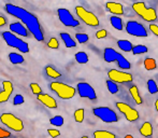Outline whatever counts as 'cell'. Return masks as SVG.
Listing matches in <instances>:
<instances>
[{
    "label": "cell",
    "mask_w": 158,
    "mask_h": 138,
    "mask_svg": "<svg viewBox=\"0 0 158 138\" xmlns=\"http://www.w3.org/2000/svg\"><path fill=\"white\" fill-rule=\"evenodd\" d=\"M4 9H6V13H9L12 16L19 19L28 28L30 34L35 37V39L37 41L40 42L43 41L44 40L43 30H42L41 24H40L39 19L35 17V15H33L31 12L27 11L26 9L19 6H15V4L12 3H6Z\"/></svg>",
    "instance_id": "obj_1"
},
{
    "label": "cell",
    "mask_w": 158,
    "mask_h": 138,
    "mask_svg": "<svg viewBox=\"0 0 158 138\" xmlns=\"http://www.w3.org/2000/svg\"><path fill=\"white\" fill-rule=\"evenodd\" d=\"M2 38L6 41V43L11 48H14L19 50L22 53H28L29 52V45L27 42L22 40L12 32H2Z\"/></svg>",
    "instance_id": "obj_2"
},
{
    "label": "cell",
    "mask_w": 158,
    "mask_h": 138,
    "mask_svg": "<svg viewBox=\"0 0 158 138\" xmlns=\"http://www.w3.org/2000/svg\"><path fill=\"white\" fill-rule=\"evenodd\" d=\"M50 88L61 99H71L75 95V88L63 82H52L50 84Z\"/></svg>",
    "instance_id": "obj_3"
},
{
    "label": "cell",
    "mask_w": 158,
    "mask_h": 138,
    "mask_svg": "<svg viewBox=\"0 0 158 138\" xmlns=\"http://www.w3.org/2000/svg\"><path fill=\"white\" fill-rule=\"evenodd\" d=\"M132 9L140 17L144 19L146 22H154L157 19V13L155 11V9L153 8H148L145 6V3L142 1L135 2L132 4Z\"/></svg>",
    "instance_id": "obj_4"
},
{
    "label": "cell",
    "mask_w": 158,
    "mask_h": 138,
    "mask_svg": "<svg viewBox=\"0 0 158 138\" xmlns=\"http://www.w3.org/2000/svg\"><path fill=\"white\" fill-rule=\"evenodd\" d=\"M0 121L3 125L13 130L14 132H21L24 130V123L19 118L15 117L14 114L9 112H4L0 115Z\"/></svg>",
    "instance_id": "obj_5"
},
{
    "label": "cell",
    "mask_w": 158,
    "mask_h": 138,
    "mask_svg": "<svg viewBox=\"0 0 158 138\" xmlns=\"http://www.w3.org/2000/svg\"><path fill=\"white\" fill-rule=\"evenodd\" d=\"M93 112L104 123H115L118 121V115L109 107H97L93 109Z\"/></svg>",
    "instance_id": "obj_6"
},
{
    "label": "cell",
    "mask_w": 158,
    "mask_h": 138,
    "mask_svg": "<svg viewBox=\"0 0 158 138\" xmlns=\"http://www.w3.org/2000/svg\"><path fill=\"white\" fill-rule=\"evenodd\" d=\"M75 13L86 24V25L90 26V27H97L99 26V19L96 16L93 12L87 11L84 6H75Z\"/></svg>",
    "instance_id": "obj_7"
},
{
    "label": "cell",
    "mask_w": 158,
    "mask_h": 138,
    "mask_svg": "<svg viewBox=\"0 0 158 138\" xmlns=\"http://www.w3.org/2000/svg\"><path fill=\"white\" fill-rule=\"evenodd\" d=\"M57 14H58V19L61 22V24H64L67 27H77V26H80V22L77 19H74L70 11L67 10V9H58Z\"/></svg>",
    "instance_id": "obj_8"
},
{
    "label": "cell",
    "mask_w": 158,
    "mask_h": 138,
    "mask_svg": "<svg viewBox=\"0 0 158 138\" xmlns=\"http://www.w3.org/2000/svg\"><path fill=\"white\" fill-rule=\"evenodd\" d=\"M125 29L129 35L135 36V37H142V38L148 37V30L139 22H135V21L127 22Z\"/></svg>",
    "instance_id": "obj_9"
},
{
    "label": "cell",
    "mask_w": 158,
    "mask_h": 138,
    "mask_svg": "<svg viewBox=\"0 0 158 138\" xmlns=\"http://www.w3.org/2000/svg\"><path fill=\"white\" fill-rule=\"evenodd\" d=\"M116 108L119 110V112H122L124 115H125L127 121L135 122L139 120V112H138L135 108L129 106V105H127L125 103H122V101H117Z\"/></svg>",
    "instance_id": "obj_10"
},
{
    "label": "cell",
    "mask_w": 158,
    "mask_h": 138,
    "mask_svg": "<svg viewBox=\"0 0 158 138\" xmlns=\"http://www.w3.org/2000/svg\"><path fill=\"white\" fill-rule=\"evenodd\" d=\"M77 91L79 95L83 98H88L90 101L97 99V94L92 85L87 82H80L77 85Z\"/></svg>",
    "instance_id": "obj_11"
},
{
    "label": "cell",
    "mask_w": 158,
    "mask_h": 138,
    "mask_svg": "<svg viewBox=\"0 0 158 138\" xmlns=\"http://www.w3.org/2000/svg\"><path fill=\"white\" fill-rule=\"evenodd\" d=\"M108 77L116 83H129V82H132L133 80L132 75L128 72H124V71L116 70V69H111L108 72Z\"/></svg>",
    "instance_id": "obj_12"
},
{
    "label": "cell",
    "mask_w": 158,
    "mask_h": 138,
    "mask_svg": "<svg viewBox=\"0 0 158 138\" xmlns=\"http://www.w3.org/2000/svg\"><path fill=\"white\" fill-rule=\"evenodd\" d=\"M13 93V84L11 81H2V91L0 92V103H6L9 101Z\"/></svg>",
    "instance_id": "obj_13"
},
{
    "label": "cell",
    "mask_w": 158,
    "mask_h": 138,
    "mask_svg": "<svg viewBox=\"0 0 158 138\" xmlns=\"http://www.w3.org/2000/svg\"><path fill=\"white\" fill-rule=\"evenodd\" d=\"M10 32H12L13 34L22 36V37H28L29 36V30L26 26H24L23 23L21 22H14V23L10 24Z\"/></svg>",
    "instance_id": "obj_14"
},
{
    "label": "cell",
    "mask_w": 158,
    "mask_h": 138,
    "mask_svg": "<svg viewBox=\"0 0 158 138\" xmlns=\"http://www.w3.org/2000/svg\"><path fill=\"white\" fill-rule=\"evenodd\" d=\"M37 99L40 101V103H42L44 106L48 107V108H50V109L57 108L56 99H55L54 97L50 96L48 94H42V93H40V94L37 95Z\"/></svg>",
    "instance_id": "obj_15"
},
{
    "label": "cell",
    "mask_w": 158,
    "mask_h": 138,
    "mask_svg": "<svg viewBox=\"0 0 158 138\" xmlns=\"http://www.w3.org/2000/svg\"><path fill=\"white\" fill-rule=\"evenodd\" d=\"M106 8L108 9V11L110 13H112L113 15H123L124 14V8L121 3L118 2H112L109 1L106 3Z\"/></svg>",
    "instance_id": "obj_16"
},
{
    "label": "cell",
    "mask_w": 158,
    "mask_h": 138,
    "mask_svg": "<svg viewBox=\"0 0 158 138\" xmlns=\"http://www.w3.org/2000/svg\"><path fill=\"white\" fill-rule=\"evenodd\" d=\"M119 53L117 51H115L114 49L112 48H106L103 52V57L104 61L106 63H113V62H116L117 56H118Z\"/></svg>",
    "instance_id": "obj_17"
},
{
    "label": "cell",
    "mask_w": 158,
    "mask_h": 138,
    "mask_svg": "<svg viewBox=\"0 0 158 138\" xmlns=\"http://www.w3.org/2000/svg\"><path fill=\"white\" fill-rule=\"evenodd\" d=\"M60 38L64 41L66 48L71 49V48H75V46H77V43H75L74 39H73L68 32H60Z\"/></svg>",
    "instance_id": "obj_18"
},
{
    "label": "cell",
    "mask_w": 158,
    "mask_h": 138,
    "mask_svg": "<svg viewBox=\"0 0 158 138\" xmlns=\"http://www.w3.org/2000/svg\"><path fill=\"white\" fill-rule=\"evenodd\" d=\"M140 134L144 137H151L153 135V125L150 122H144L140 127Z\"/></svg>",
    "instance_id": "obj_19"
},
{
    "label": "cell",
    "mask_w": 158,
    "mask_h": 138,
    "mask_svg": "<svg viewBox=\"0 0 158 138\" xmlns=\"http://www.w3.org/2000/svg\"><path fill=\"white\" fill-rule=\"evenodd\" d=\"M129 93H130L131 97L133 98L135 103L137 105H141L143 103L142 101V97L140 96V93H139V90H138V86L137 85H132L129 88Z\"/></svg>",
    "instance_id": "obj_20"
},
{
    "label": "cell",
    "mask_w": 158,
    "mask_h": 138,
    "mask_svg": "<svg viewBox=\"0 0 158 138\" xmlns=\"http://www.w3.org/2000/svg\"><path fill=\"white\" fill-rule=\"evenodd\" d=\"M117 45L118 48L121 49L123 52H131L132 51V43H131L129 40H126V39H121L117 41Z\"/></svg>",
    "instance_id": "obj_21"
},
{
    "label": "cell",
    "mask_w": 158,
    "mask_h": 138,
    "mask_svg": "<svg viewBox=\"0 0 158 138\" xmlns=\"http://www.w3.org/2000/svg\"><path fill=\"white\" fill-rule=\"evenodd\" d=\"M110 23L116 30H123V19L117 15H112L110 17Z\"/></svg>",
    "instance_id": "obj_22"
},
{
    "label": "cell",
    "mask_w": 158,
    "mask_h": 138,
    "mask_svg": "<svg viewBox=\"0 0 158 138\" xmlns=\"http://www.w3.org/2000/svg\"><path fill=\"white\" fill-rule=\"evenodd\" d=\"M9 61H10L13 65H19V64H23L24 62H25V59H24V57L22 56L21 54L12 52L9 54Z\"/></svg>",
    "instance_id": "obj_23"
},
{
    "label": "cell",
    "mask_w": 158,
    "mask_h": 138,
    "mask_svg": "<svg viewBox=\"0 0 158 138\" xmlns=\"http://www.w3.org/2000/svg\"><path fill=\"white\" fill-rule=\"evenodd\" d=\"M116 63H117V66H118L121 69H130L131 68V64L129 63V61H127L126 57L123 56L121 53H119L118 56H117Z\"/></svg>",
    "instance_id": "obj_24"
},
{
    "label": "cell",
    "mask_w": 158,
    "mask_h": 138,
    "mask_svg": "<svg viewBox=\"0 0 158 138\" xmlns=\"http://www.w3.org/2000/svg\"><path fill=\"white\" fill-rule=\"evenodd\" d=\"M45 72L46 75H48L50 78H53V79H57V78H60L61 77V73L59 71H57L53 66H46L45 67Z\"/></svg>",
    "instance_id": "obj_25"
},
{
    "label": "cell",
    "mask_w": 158,
    "mask_h": 138,
    "mask_svg": "<svg viewBox=\"0 0 158 138\" xmlns=\"http://www.w3.org/2000/svg\"><path fill=\"white\" fill-rule=\"evenodd\" d=\"M144 67H145L146 70H154V69H156L157 67V63L156 61H155L154 58H152V57H146L145 59H144Z\"/></svg>",
    "instance_id": "obj_26"
},
{
    "label": "cell",
    "mask_w": 158,
    "mask_h": 138,
    "mask_svg": "<svg viewBox=\"0 0 158 138\" xmlns=\"http://www.w3.org/2000/svg\"><path fill=\"white\" fill-rule=\"evenodd\" d=\"M106 88H108V91L111 93V94H116L118 93V86H117V83L113 80L109 79L108 81L106 82Z\"/></svg>",
    "instance_id": "obj_27"
},
{
    "label": "cell",
    "mask_w": 158,
    "mask_h": 138,
    "mask_svg": "<svg viewBox=\"0 0 158 138\" xmlns=\"http://www.w3.org/2000/svg\"><path fill=\"white\" fill-rule=\"evenodd\" d=\"M132 54L133 55H140V54H145L148 52V46L143 45V44H139V45H135L132 48Z\"/></svg>",
    "instance_id": "obj_28"
},
{
    "label": "cell",
    "mask_w": 158,
    "mask_h": 138,
    "mask_svg": "<svg viewBox=\"0 0 158 138\" xmlns=\"http://www.w3.org/2000/svg\"><path fill=\"white\" fill-rule=\"evenodd\" d=\"M93 135L95 138H115V135L113 133L106 132V131H96Z\"/></svg>",
    "instance_id": "obj_29"
},
{
    "label": "cell",
    "mask_w": 158,
    "mask_h": 138,
    "mask_svg": "<svg viewBox=\"0 0 158 138\" xmlns=\"http://www.w3.org/2000/svg\"><path fill=\"white\" fill-rule=\"evenodd\" d=\"M75 61L77 62L79 64H86L88 63V55L86 54L85 52H77L75 54Z\"/></svg>",
    "instance_id": "obj_30"
},
{
    "label": "cell",
    "mask_w": 158,
    "mask_h": 138,
    "mask_svg": "<svg viewBox=\"0 0 158 138\" xmlns=\"http://www.w3.org/2000/svg\"><path fill=\"white\" fill-rule=\"evenodd\" d=\"M50 123L52 124L53 126H57V127H60V126L64 125V119L61 115H55L52 119L50 120Z\"/></svg>",
    "instance_id": "obj_31"
},
{
    "label": "cell",
    "mask_w": 158,
    "mask_h": 138,
    "mask_svg": "<svg viewBox=\"0 0 158 138\" xmlns=\"http://www.w3.org/2000/svg\"><path fill=\"white\" fill-rule=\"evenodd\" d=\"M84 117H85V110L83 108L77 109L74 111V120L77 123H82L84 121Z\"/></svg>",
    "instance_id": "obj_32"
},
{
    "label": "cell",
    "mask_w": 158,
    "mask_h": 138,
    "mask_svg": "<svg viewBox=\"0 0 158 138\" xmlns=\"http://www.w3.org/2000/svg\"><path fill=\"white\" fill-rule=\"evenodd\" d=\"M146 85H148V93H150V94H156V93H158L157 83L153 79L148 80V83H146Z\"/></svg>",
    "instance_id": "obj_33"
},
{
    "label": "cell",
    "mask_w": 158,
    "mask_h": 138,
    "mask_svg": "<svg viewBox=\"0 0 158 138\" xmlns=\"http://www.w3.org/2000/svg\"><path fill=\"white\" fill-rule=\"evenodd\" d=\"M75 39L77 40L79 43H86V42L89 40V37L86 34H82V32H79V34L75 35Z\"/></svg>",
    "instance_id": "obj_34"
},
{
    "label": "cell",
    "mask_w": 158,
    "mask_h": 138,
    "mask_svg": "<svg viewBox=\"0 0 158 138\" xmlns=\"http://www.w3.org/2000/svg\"><path fill=\"white\" fill-rule=\"evenodd\" d=\"M48 46L50 49H53V50H56V49L59 48V42L56 38H51L50 41L48 42Z\"/></svg>",
    "instance_id": "obj_35"
},
{
    "label": "cell",
    "mask_w": 158,
    "mask_h": 138,
    "mask_svg": "<svg viewBox=\"0 0 158 138\" xmlns=\"http://www.w3.org/2000/svg\"><path fill=\"white\" fill-rule=\"evenodd\" d=\"M29 86H30V88H31L33 94L38 95V94H40V93H42L41 86H40L38 83H35V82H32V83H30Z\"/></svg>",
    "instance_id": "obj_36"
},
{
    "label": "cell",
    "mask_w": 158,
    "mask_h": 138,
    "mask_svg": "<svg viewBox=\"0 0 158 138\" xmlns=\"http://www.w3.org/2000/svg\"><path fill=\"white\" fill-rule=\"evenodd\" d=\"M24 101H25V99H24L23 95L17 94V95H15L14 99H13V105H14V106H19V105L24 104Z\"/></svg>",
    "instance_id": "obj_37"
},
{
    "label": "cell",
    "mask_w": 158,
    "mask_h": 138,
    "mask_svg": "<svg viewBox=\"0 0 158 138\" xmlns=\"http://www.w3.org/2000/svg\"><path fill=\"white\" fill-rule=\"evenodd\" d=\"M106 36H108V32H106V29H100L96 32V38H97V39H103Z\"/></svg>",
    "instance_id": "obj_38"
},
{
    "label": "cell",
    "mask_w": 158,
    "mask_h": 138,
    "mask_svg": "<svg viewBox=\"0 0 158 138\" xmlns=\"http://www.w3.org/2000/svg\"><path fill=\"white\" fill-rule=\"evenodd\" d=\"M48 133L51 137H58L59 135H60V132H59L58 130H54V128H50V130H48Z\"/></svg>",
    "instance_id": "obj_39"
},
{
    "label": "cell",
    "mask_w": 158,
    "mask_h": 138,
    "mask_svg": "<svg viewBox=\"0 0 158 138\" xmlns=\"http://www.w3.org/2000/svg\"><path fill=\"white\" fill-rule=\"evenodd\" d=\"M11 136V133L6 130H3L2 127H0V138H3V137H10Z\"/></svg>",
    "instance_id": "obj_40"
},
{
    "label": "cell",
    "mask_w": 158,
    "mask_h": 138,
    "mask_svg": "<svg viewBox=\"0 0 158 138\" xmlns=\"http://www.w3.org/2000/svg\"><path fill=\"white\" fill-rule=\"evenodd\" d=\"M150 30L155 36H157V37H158V26L157 25H155V24H151V25H150Z\"/></svg>",
    "instance_id": "obj_41"
},
{
    "label": "cell",
    "mask_w": 158,
    "mask_h": 138,
    "mask_svg": "<svg viewBox=\"0 0 158 138\" xmlns=\"http://www.w3.org/2000/svg\"><path fill=\"white\" fill-rule=\"evenodd\" d=\"M6 24V19H4L3 16H1L0 15V27H2V26H4Z\"/></svg>",
    "instance_id": "obj_42"
},
{
    "label": "cell",
    "mask_w": 158,
    "mask_h": 138,
    "mask_svg": "<svg viewBox=\"0 0 158 138\" xmlns=\"http://www.w3.org/2000/svg\"><path fill=\"white\" fill-rule=\"evenodd\" d=\"M155 109L158 111V99H156V101H155Z\"/></svg>",
    "instance_id": "obj_43"
},
{
    "label": "cell",
    "mask_w": 158,
    "mask_h": 138,
    "mask_svg": "<svg viewBox=\"0 0 158 138\" xmlns=\"http://www.w3.org/2000/svg\"><path fill=\"white\" fill-rule=\"evenodd\" d=\"M125 138H133V137H132V135H126Z\"/></svg>",
    "instance_id": "obj_44"
}]
</instances>
